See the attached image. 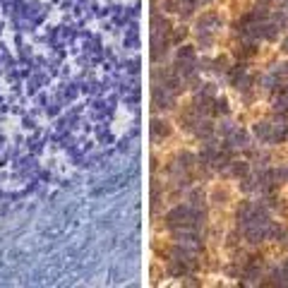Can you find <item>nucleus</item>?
<instances>
[{"label":"nucleus","mask_w":288,"mask_h":288,"mask_svg":"<svg viewBox=\"0 0 288 288\" xmlns=\"http://www.w3.org/2000/svg\"><path fill=\"white\" fill-rule=\"evenodd\" d=\"M238 228L243 231V235L250 243H262L274 231V221H271V216L267 214L264 207L247 202L238 211Z\"/></svg>","instance_id":"nucleus-1"},{"label":"nucleus","mask_w":288,"mask_h":288,"mask_svg":"<svg viewBox=\"0 0 288 288\" xmlns=\"http://www.w3.org/2000/svg\"><path fill=\"white\" fill-rule=\"evenodd\" d=\"M274 279H276V283H281V286H288V260L274 271Z\"/></svg>","instance_id":"nucleus-2"},{"label":"nucleus","mask_w":288,"mask_h":288,"mask_svg":"<svg viewBox=\"0 0 288 288\" xmlns=\"http://www.w3.org/2000/svg\"><path fill=\"white\" fill-rule=\"evenodd\" d=\"M283 51H286V53H288V41H286V44H283Z\"/></svg>","instance_id":"nucleus-3"}]
</instances>
